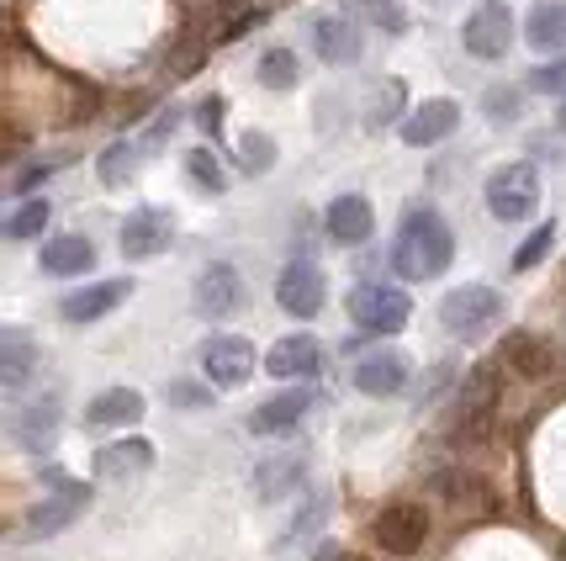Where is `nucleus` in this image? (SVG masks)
Instances as JSON below:
<instances>
[{
    "label": "nucleus",
    "mask_w": 566,
    "mask_h": 561,
    "mask_svg": "<svg viewBox=\"0 0 566 561\" xmlns=\"http://www.w3.org/2000/svg\"><path fill=\"white\" fill-rule=\"evenodd\" d=\"M59 418H64V408H59V397H32V403H22L17 414H11V439L22 445L27 456H43L53 439H59Z\"/></svg>",
    "instance_id": "obj_13"
},
{
    "label": "nucleus",
    "mask_w": 566,
    "mask_h": 561,
    "mask_svg": "<svg viewBox=\"0 0 566 561\" xmlns=\"http://www.w3.org/2000/svg\"><path fill=\"white\" fill-rule=\"evenodd\" d=\"M323 228H328V239H334V245L355 249V245H366L370 233H376V212H370L366 196L345 191V196H334V201H328V212H323Z\"/></svg>",
    "instance_id": "obj_16"
},
{
    "label": "nucleus",
    "mask_w": 566,
    "mask_h": 561,
    "mask_svg": "<svg viewBox=\"0 0 566 561\" xmlns=\"http://www.w3.org/2000/svg\"><path fill=\"white\" fill-rule=\"evenodd\" d=\"M59 165H64V159H38V165H27V170H17V180H11V191H17V196L38 191V186H43V180H49V175L59 170Z\"/></svg>",
    "instance_id": "obj_39"
},
{
    "label": "nucleus",
    "mask_w": 566,
    "mask_h": 561,
    "mask_svg": "<svg viewBox=\"0 0 566 561\" xmlns=\"http://www.w3.org/2000/svg\"><path fill=\"white\" fill-rule=\"evenodd\" d=\"M307 414H313V392L307 387L275 392L271 403H260V408L249 414V435H281V429H296Z\"/></svg>",
    "instance_id": "obj_21"
},
{
    "label": "nucleus",
    "mask_w": 566,
    "mask_h": 561,
    "mask_svg": "<svg viewBox=\"0 0 566 561\" xmlns=\"http://www.w3.org/2000/svg\"><path fill=\"white\" fill-rule=\"evenodd\" d=\"M127 297H133V281H96V287H80L59 302L64 323H101L106 313H117Z\"/></svg>",
    "instance_id": "obj_18"
},
{
    "label": "nucleus",
    "mask_w": 566,
    "mask_h": 561,
    "mask_svg": "<svg viewBox=\"0 0 566 561\" xmlns=\"http://www.w3.org/2000/svg\"><path fill=\"white\" fill-rule=\"evenodd\" d=\"M318 366H323V344L313 334H286V340H275L265 350V371L275 382H307Z\"/></svg>",
    "instance_id": "obj_17"
},
{
    "label": "nucleus",
    "mask_w": 566,
    "mask_h": 561,
    "mask_svg": "<svg viewBox=\"0 0 566 561\" xmlns=\"http://www.w3.org/2000/svg\"><path fill=\"white\" fill-rule=\"evenodd\" d=\"M85 509H91V488H85V482H70V477L53 482L49 498L27 513V540H49V536H59V530H70Z\"/></svg>",
    "instance_id": "obj_8"
},
{
    "label": "nucleus",
    "mask_w": 566,
    "mask_h": 561,
    "mask_svg": "<svg viewBox=\"0 0 566 561\" xmlns=\"http://www.w3.org/2000/svg\"><path fill=\"white\" fill-rule=\"evenodd\" d=\"M541 207V170L530 159H514V165H497L488 175V212L497 222H524Z\"/></svg>",
    "instance_id": "obj_3"
},
{
    "label": "nucleus",
    "mask_w": 566,
    "mask_h": 561,
    "mask_svg": "<svg viewBox=\"0 0 566 561\" xmlns=\"http://www.w3.org/2000/svg\"><path fill=\"white\" fill-rule=\"evenodd\" d=\"M556 127H562V133H566V96H562V112H556Z\"/></svg>",
    "instance_id": "obj_45"
},
{
    "label": "nucleus",
    "mask_w": 566,
    "mask_h": 561,
    "mask_svg": "<svg viewBox=\"0 0 566 561\" xmlns=\"http://www.w3.org/2000/svg\"><path fill=\"white\" fill-rule=\"evenodd\" d=\"M497 397H503V361H482V366L467 371V382L455 392V424L450 435L471 445L493 429V414H497Z\"/></svg>",
    "instance_id": "obj_2"
},
{
    "label": "nucleus",
    "mask_w": 566,
    "mask_h": 561,
    "mask_svg": "<svg viewBox=\"0 0 566 561\" xmlns=\"http://www.w3.org/2000/svg\"><path fill=\"white\" fill-rule=\"evenodd\" d=\"M318 561H360V557H349V551H339V546H323Z\"/></svg>",
    "instance_id": "obj_44"
},
{
    "label": "nucleus",
    "mask_w": 566,
    "mask_h": 561,
    "mask_svg": "<svg viewBox=\"0 0 566 561\" xmlns=\"http://www.w3.org/2000/svg\"><path fill=\"white\" fill-rule=\"evenodd\" d=\"M397 117H402V85L387 80V85H376L370 101H366V127L370 133H381V127H392Z\"/></svg>",
    "instance_id": "obj_33"
},
{
    "label": "nucleus",
    "mask_w": 566,
    "mask_h": 561,
    "mask_svg": "<svg viewBox=\"0 0 566 561\" xmlns=\"http://www.w3.org/2000/svg\"><path fill=\"white\" fill-rule=\"evenodd\" d=\"M138 165H144V148L127 144V138H117V144L101 148L96 175H101V186H127V180L138 175Z\"/></svg>",
    "instance_id": "obj_29"
},
{
    "label": "nucleus",
    "mask_w": 566,
    "mask_h": 561,
    "mask_svg": "<svg viewBox=\"0 0 566 561\" xmlns=\"http://www.w3.org/2000/svg\"><path fill=\"white\" fill-rule=\"evenodd\" d=\"M191 302H197L201 318H228L239 313V302H244V281H239V270L228 266V260H212V266L197 276V287H191Z\"/></svg>",
    "instance_id": "obj_12"
},
{
    "label": "nucleus",
    "mask_w": 566,
    "mask_h": 561,
    "mask_svg": "<svg viewBox=\"0 0 566 561\" xmlns=\"http://www.w3.org/2000/svg\"><path fill=\"white\" fill-rule=\"evenodd\" d=\"M222 117H228V101H222V96H207L197 106V127L207 133V138H218V133H222Z\"/></svg>",
    "instance_id": "obj_40"
},
{
    "label": "nucleus",
    "mask_w": 566,
    "mask_h": 561,
    "mask_svg": "<svg viewBox=\"0 0 566 561\" xmlns=\"http://www.w3.org/2000/svg\"><path fill=\"white\" fill-rule=\"evenodd\" d=\"M323 297H328V287H323V270L313 266V260H292V266L275 276V302H281V313L318 318Z\"/></svg>",
    "instance_id": "obj_11"
},
{
    "label": "nucleus",
    "mask_w": 566,
    "mask_h": 561,
    "mask_svg": "<svg viewBox=\"0 0 566 561\" xmlns=\"http://www.w3.org/2000/svg\"><path fill=\"white\" fill-rule=\"evenodd\" d=\"M524 43L535 53H562L566 49V0H535V6H530Z\"/></svg>",
    "instance_id": "obj_26"
},
{
    "label": "nucleus",
    "mask_w": 566,
    "mask_h": 561,
    "mask_svg": "<svg viewBox=\"0 0 566 561\" xmlns=\"http://www.w3.org/2000/svg\"><path fill=\"white\" fill-rule=\"evenodd\" d=\"M370 536H376V546L387 557H419L423 540H429V509L423 503H387L376 513Z\"/></svg>",
    "instance_id": "obj_6"
},
{
    "label": "nucleus",
    "mask_w": 566,
    "mask_h": 561,
    "mask_svg": "<svg viewBox=\"0 0 566 561\" xmlns=\"http://www.w3.org/2000/svg\"><path fill=\"white\" fill-rule=\"evenodd\" d=\"M186 175H191L207 196L228 191V170L218 165V154H212V148H191V154H186Z\"/></svg>",
    "instance_id": "obj_35"
},
{
    "label": "nucleus",
    "mask_w": 566,
    "mask_h": 561,
    "mask_svg": "<svg viewBox=\"0 0 566 561\" xmlns=\"http://www.w3.org/2000/svg\"><path fill=\"white\" fill-rule=\"evenodd\" d=\"M53 207L49 196H27L22 207H11V218H6V239L11 245H27V239H43V228H49Z\"/></svg>",
    "instance_id": "obj_30"
},
{
    "label": "nucleus",
    "mask_w": 566,
    "mask_h": 561,
    "mask_svg": "<svg viewBox=\"0 0 566 561\" xmlns=\"http://www.w3.org/2000/svg\"><path fill=\"white\" fill-rule=\"evenodd\" d=\"M455 260V233L450 222L434 212V207H413L402 228H397V245H392V266L402 281H434L444 276Z\"/></svg>",
    "instance_id": "obj_1"
},
{
    "label": "nucleus",
    "mask_w": 566,
    "mask_h": 561,
    "mask_svg": "<svg viewBox=\"0 0 566 561\" xmlns=\"http://www.w3.org/2000/svg\"><path fill=\"white\" fill-rule=\"evenodd\" d=\"M313 49H318L323 64H355L360 49H366V38H360L355 17H345V11H323V17H313Z\"/></svg>",
    "instance_id": "obj_15"
},
{
    "label": "nucleus",
    "mask_w": 566,
    "mask_h": 561,
    "mask_svg": "<svg viewBox=\"0 0 566 561\" xmlns=\"http://www.w3.org/2000/svg\"><path fill=\"white\" fill-rule=\"evenodd\" d=\"M355 387L366 397H392L408 387V355L402 350H370L366 361L355 366Z\"/></svg>",
    "instance_id": "obj_20"
},
{
    "label": "nucleus",
    "mask_w": 566,
    "mask_h": 561,
    "mask_svg": "<svg viewBox=\"0 0 566 561\" xmlns=\"http://www.w3.org/2000/svg\"><path fill=\"white\" fill-rule=\"evenodd\" d=\"M254 80H260L265 91H296V80H302V59H296V49H265L260 53V64H254Z\"/></svg>",
    "instance_id": "obj_28"
},
{
    "label": "nucleus",
    "mask_w": 566,
    "mask_h": 561,
    "mask_svg": "<svg viewBox=\"0 0 566 561\" xmlns=\"http://www.w3.org/2000/svg\"><path fill=\"white\" fill-rule=\"evenodd\" d=\"M201 376L212 387H244L254 376V344L239 340V334H212L201 344Z\"/></svg>",
    "instance_id": "obj_9"
},
{
    "label": "nucleus",
    "mask_w": 566,
    "mask_h": 561,
    "mask_svg": "<svg viewBox=\"0 0 566 561\" xmlns=\"http://www.w3.org/2000/svg\"><path fill=\"white\" fill-rule=\"evenodd\" d=\"M302 477H307V461L302 456H271V461L254 466V477H249V488L260 503H275V498H292L302 488Z\"/></svg>",
    "instance_id": "obj_24"
},
{
    "label": "nucleus",
    "mask_w": 566,
    "mask_h": 561,
    "mask_svg": "<svg viewBox=\"0 0 566 561\" xmlns=\"http://www.w3.org/2000/svg\"><path fill=\"white\" fill-rule=\"evenodd\" d=\"M32 366H38V344L27 329H6L0 334V387L22 392L32 382Z\"/></svg>",
    "instance_id": "obj_25"
},
{
    "label": "nucleus",
    "mask_w": 566,
    "mask_h": 561,
    "mask_svg": "<svg viewBox=\"0 0 566 561\" xmlns=\"http://www.w3.org/2000/svg\"><path fill=\"white\" fill-rule=\"evenodd\" d=\"M170 245H175V218L165 207H138V212H127L123 239H117V249H123L127 260H154V254H165Z\"/></svg>",
    "instance_id": "obj_10"
},
{
    "label": "nucleus",
    "mask_w": 566,
    "mask_h": 561,
    "mask_svg": "<svg viewBox=\"0 0 566 561\" xmlns=\"http://www.w3.org/2000/svg\"><path fill=\"white\" fill-rule=\"evenodd\" d=\"M455 127H461V106H455L450 96H434V101H423V106H413V112L402 117V144L408 148L444 144Z\"/></svg>",
    "instance_id": "obj_14"
},
{
    "label": "nucleus",
    "mask_w": 566,
    "mask_h": 561,
    "mask_svg": "<svg viewBox=\"0 0 566 561\" xmlns=\"http://www.w3.org/2000/svg\"><path fill=\"white\" fill-rule=\"evenodd\" d=\"M551 245H556V222H541V228L514 249V270H535L545 254H551Z\"/></svg>",
    "instance_id": "obj_36"
},
{
    "label": "nucleus",
    "mask_w": 566,
    "mask_h": 561,
    "mask_svg": "<svg viewBox=\"0 0 566 561\" xmlns=\"http://www.w3.org/2000/svg\"><path fill=\"white\" fill-rule=\"evenodd\" d=\"M530 91H541V96H566V59L535 64V70H530Z\"/></svg>",
    "instance_id": "obj_38"
},
{
    "label": "nucleus",
    "mask_w": 566,
    "mask_h": 561,
    "mask_svg": "<svg viewBox=\"0 0 566 561\" xmlns=\"http://www.w3.org/2000/svg\"><path fill=\"white\" fill-rule=\"evenodd\" d=\"M503 366L518 371L524 382H541V376H551L556 371V350H551V340H541V334H509L503 340Z\"/></svg>",
    "instance_id": "obj_23"
},
{
    "label": "nucleus",
    "mask_w": 566,
    "mask_h": 561,
    "mask_svg": "<svg viewBox=\"0 0 566 561\" xmlns=\"http://www.w3.org/2000/svg\"><path fill=\"white\" fill-rule=\"evenodd\" d=\"M497 318H503V297L493 287H455L440 302L444 334H455V340H482Z\"/></svg>",
    "instance_id": "obj_5"
},
{
    "label": "nucleus",
    "mask_w": 566,
    "mask_h": 561,
    "mask_svg": "<svg viewBox=\"0 0 566 561\" xmlns=\"http://www.w3.org/2000/svg\"><path fill=\"white\" fill-rule=\"evenodd\" d=\"M260 22H265V11H239L233 22L222 27V43H233V38H244L249 27H260Z\"/></svg>",
    "instance_id": "obj_42"
},
{
    "label": "nucleus",
    "mask_w": 566,
    "mask_h": 561,
    "mask_svg": "<svg viewBox=\"0 0 566 561\" xmlns=\"http://www.w3.org/2000/svg\"><path fill=\"white\" fill-rule=\"evenodd\" d=\"M175 127H180V112H175V106H170V112H165L159 123L148 127V148H159V144H165V138H170V133H175Z\"/></svg>",
    "instance_id": "obj_43"
},
{
    "label": "nucleus",
    "mask_w": 566,
    "mask_h": 561,
    "mask_svg": "<svg viewBox=\"0 0 566 561\" xmlns=\"http://www.w3.org/2000/svg\"><path fill=\"white\" fill-rule=\"evenodd\" d=\"M165 397H170L175 408H212V392L191 387V382H170V387H165Z\"/></svg>",
    "instance_id": "obj_41"
},
{
    "label": "nucleus",
    "mask_w": 566,
    "mask_h": 561,
    "mask_svg": "<svg viewBox=\"0 0 566 561\" xmlns=\"http://www.w3.org/2000/svg\"><path fill=\"white\" fill-rule=\"evenodd\" d=\"M239 170L244 175H271L275 170V138L271 133H254V127H249L244 138H239Z\"/></svg>",
    "instance_id": "obj_34"
},
{
    "label": "nucleus",
    "mask_w": 566,
    "mask_h": 561,
    "mask_svg": "<svg viewBox=\"0 0 566 561\" xmlns=\"http://www.w3.org/2000/svg\"><path fill=\"white\" fill-rule=\"evenodd\" d=\"M345 11H355L360 22H370V27H381L387 38H402L408 32V11L397 6V0H339Z\"/></svg>",
    "instance_id": "obj_31"
},
{
    "label": "nucleus",
    "mask_w": 566,
    "mask_h": 561,
    "mask_svg": "<svg viewBox=\"0 0 566 561\" xmlns=\"http://www.w3.org/2000/svg\"><path fill=\"white\" fill-rule=\"evenodd\" d=\"M328 509H334V503H328V492H318V498H307V503L296 509V519L286 524V540H281V551H292V546H302V540H313V536H318L323 524H328Z\"/></svg>",
    "instance_id": "obj_32"
},
{
    "label": "nucleus",
    "mask_w": 566,
    "mask_h": 561,
    "mask_svg": "<svg viewBox=\"0 0 566 561\" xmlns=\"http://www.w3.org/2000/svg\"><path fill=\"white\" fill-rule=\"evenodd\" d=\"M461 43L476 59H503L514 49V11H509V0H482L467 17V27H461Z\"/></svg>",
    "instance_id": "obj_7"
},
{
    "label": "nucleus",
    "mask_w": 566,
    "mask_h": 561,
    "mask_svg": "<svg viewBox=\"0 0 566 561\" xmlns=\"http://www.w3.org/2000/svg\"><path fill=\"white\" fill-rule=\"evenodd\" d=\"M154 466V445L144 435H127V439H112L96 450V477L106 482H127V477H144Z\"/></svg>",
    "instance_id": "obj_19"
},
{
    "label": "nucleus",
    "mask_w": 566,
    "mask_h": 561,
    "mask_svg": "<svg viewBox=\"0 0 566 561\" xmlns=\"http://www.w3.org/2000/svg\"><path fill=\"white\" fill-rule=\"evenodd\" d=\"M518 106H524V96H518L514 85H493V91L482 96V112H488V123H493V127L514 123V117H518Z\"/></svg>",
    "instance_id": "obj_37"
},
{
    "label": "nucleus",
    "mask_w": 566,
    "mask_h": 561,
    "mask_svg": "<svg viewBox=\"0 0 566 561\" xmlns=\"http://www.w3.org/2000/svg\"><path fill=\"white\" fill-rule=\"evenodd\" d=\"M144 392H133V387H106L96 392L91 403H85V424L91 429H127V424H138L144 418Z\"/></svg>",
    "instance_id": "obj_22"
},
{
    "label": "nucleus",
    "mask_w": 566,
    "mask_h": 561,
    "mask_svg": "<svg viewBox=\"0 0 566 561\" xmlns=\"http://www.w3.org/2000/svg\"><path fill=\"white\" fill-rule=\"evenodd\" d=\"M91 266H96V245L85 233H59V239L43 245V270L49 276H85Z\"/></svg>",
    "instance_id": "obj_27"
},
{
    "label": "nucleus",
    "mask_w": 566,
    "mask_h": 561,
    "mask_svg": "<svg viewBox=\"0 0 566 561\" xmlns=\"http://www.w3.org/2000/svg\"><path fill=\"white\" fill-rule=\"evenodd\" d=\"M349 318H355V329H366V334H402L408 318H413V302H408L402 287L366 281V287L349 292Z\"/></svg>",
    "instance_id": "obj_4"
}]
</instances>
